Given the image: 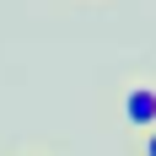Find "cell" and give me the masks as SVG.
<instances>
[{
    "label": "cell",
    "instance_id": "6da1fadb",
    "mask_svg": "<svg viewBox=\"0 0 156 156\" xmlns=\"http://www.w3.org/2000/svg\"><path fill=\"white\" fill-rule=\"evenodd\" d=\"M124 124L135 129V135L156 129V81H140V86L124 92Z\"/></svg>",
    "mask_w": 156,
    "mask_h": 156
},
{
    "label": "cell",
    "instance_id": "7a4b0ae2",
    "mask_svg": "<svg viewBox=\"0 0 156 156\" xmlns=\"http://www.w3.org/2000/svg\"><path fill=\"white\" fill-rule=\"evenodd\" d=\"M135 156H156V129H145V135H140V151H135Z\"/></svg>",
    "mask_w": 156,
    "mask_h": 156
}]
</instances>
